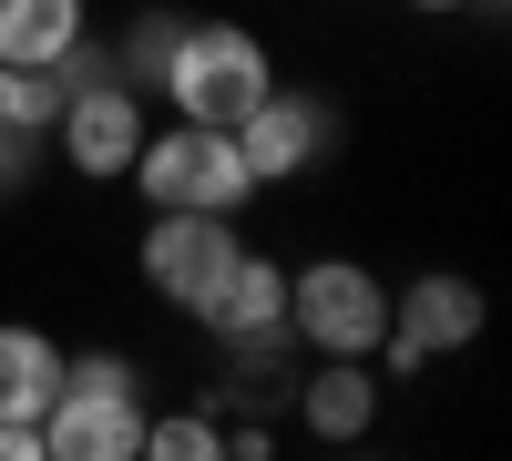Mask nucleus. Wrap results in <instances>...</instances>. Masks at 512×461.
Here are the masks:
<instances>
[{
  "label": "nucleus",
  "mask_w": 512,
  "mask_h": 461,
  "mask_svg": "<svg viewBox=\"0 0 512 461\" xmlns=\"http://www.w3.org/2000/svg\"><path fill=\"white\" fill-rule=\"evenodd\" d=\"M41 461H144V369L123 349L62 359V390L41 410Z\"/></svg>",
  "instance_id": "nucleus-1"
},
{
  "label": "nucleus",
  "mask_w": 512,
  "mask_h": 461,
  "mask_svg": "<svg viewBox=\"0 0 512 461\" xmlns=\"http://www.w3.org/2000/svg\"><path fill=\"white\" fill-rule=\"evenodd\" d=\"M123 185H134L144 205H195V216H246V205H256V175H246L236 134H216V123H175V113L144 123Z\"/></svg>",
  "instance_id": "nucleus-2"
},
{
  "label": "nucleus",
  "mask_w": 512,
  "mask_h": 461,
  "mask_svg": "<svg viewBox=\"0 0 512 461\" xmlns=\"http://www.w3.org/2000/svg\"><path fill=\"white\" fill-rule=\"evenodd\" d=\"M267 82H277V62H267V41H256L246 21H185L175 62H164V82H154V103L175 123H216V134H226Z\"/></svg>",
  "instance_id": "nucleus-3"
},
{
  "label": "nucleus",
  "mask_w": 512,
  "mask_h": 461,
  "mask_svg": "<svg viewBox=\"0 0 512 461\" xmlns=\"http://www.w3.org/2000/svg\"><path fill=\"white\" fill-rule=\"evenodd\" d=\"M287 339L318 359H369L390 339V277L359 257H308L287 277Z\"/></svg>",
  "instance_id": "nucleus-4"
},
{
  "label": "nucleus",
  "mask_w": 512,
  "mask_h": 461,
  "mask_svg": "<svg viewBox=\"0 0 512 461\" xmlns=\"http://www.w3.org/2000/svg\"><path fill=\"white\" fill-rule=\"evenodd\" d=\"M144 93L134 82H113V72H82V82H62V113H52V154L72 164L82 185H123V164H134V144H144Z\"/></svg>",
  "instance_id": "nucleus-5"
},
{
  "label": "nucleus",
  "mask_w": 512,
  "mask_h": 461,
  "mask_svg": "<svg viewBox=\"0 0 512 461\" xmlns=\"http://www.w3.org/2000/svg\"><path fill=\"white\" fill-rule=\"evenodd\" d=\"M482 287L472 277H451V267H431V277H410V287H390V339H379L369 359L390 369V380H410V369H431V359H451V349H472L482 339Z\"/></svg>",
  "instance_id": "nucleus-6"
},
{
  "label": "nucleus",
  "mask_w": 512,
  "mask_h": 461,
  "mask_svg": "<svg viewBox=\"0 0 512 461\" xmlns=\"http://www.w3.org/2000/svg\"><path fill=\"white\" fill-rule=\"evenodd\" d=\"M236 216H195V205H154V226H144V246H134V267H144V287L164 308H205L216 298V277L236 267Z\"/></svg>",
  "instance_id": "nucleus-7"
},
{
  "label": "nucleus",
  "mask_w": 512,
  "mask_h": 461,
  "mask_svg": "<svg viewBox=\"0 0 512 461\" xmlns=\"http://www.w3.org/2000/svg\"><path fill=\"white\" fill-rule=\"evenodd\" d=\"M226 134H236V154H246L256 195H267V185L318 175V154H328V134H338V123H328V103H318V93H287V82H267V93H256V103L226 123Z\"/></svg>",
  "instance_id": "nucleus-8"
},
{
  "label": "nucleus",
  "mask_w": 512,
  "mask_h": 461,
  "mask_svg": "<svg viewBox=\"0 0 512 461\" xmlns=\"http://www.w3.org/2000/svg\"><path fill=\"white\" fill-rule=\"evenodd\" d=\"M195 318H205V339H216V349H236V339H287V267L256 257V246H236V267L216 277V298H205Z\"/></svg>",
  "instance_id": "nucleus-9"
},
{
  "label": "nucleus",
  "mask_w": 512,
  "mask_h": 461,
  "mask_svg": "<svg viewBox=\"0 0 512 461\" xmlns=\"http://www.w3.org/2000/svg\"><path fill=\"white\" fill-rule=\"evenodd\" d=\"M287 390H297V431L308 441H369L379 431V369L369 359H318Z\"/></svg>",
  "instance_id": "nucleus-10"
},
{
  "label": "nucleus",
  "mask_w": 512,
  "mask_h": 461,
  "mask_svg": "<svg viewBox=\"0 0 512 461\" xmlns=\"http://www.w3.org/2000/svg\"><path fill=\"white\" fill-rule=\"evenodd\" d=\"M93 41V0H0V62L52 72Z\"/></svg>",
  "instance_id": "nucleus-11"
},
{
  "label": "nucleus",
  "mask_w": 512,
  "mask_h": 461,
  "mask_svg": "<svg viewBox=\"0 0 512 461\" xmlns=\"http://www.w3.org/2000/svg\"><path fill=\"white\" fill-rule=\"evenodd\" d=\"M62 339H41V328H21V318H0V421H41L52 410V390H62Z\"/></svg>",
  "instance_id": "nucleus-12"
},
{
  "label": "nucleus",
  "mask_w": 512,
  "mask_h": 461,
  "mask_svg": "<svg viewBox=\"0 0 512 461\" xmlns=\"http://www.w3.org/2000/svg\"><path fill=\"white\" fill-rule=\"evenodd\" d=\"M175 31H185V11H134V21H123V41H113V82H134V93L154 103L164 62H175Z\"/></svg>",
  "instance_id": "nucleus-13"
},
{
  "label": "nucleus",
  "mask_w": 512,
  "mask_h": 461,
  "mask_svg": "<svg viewBox=\"0 0 512 461\" xmlns=\"http://www.w3.org/2000/svg\"><path fill=\"white\" fill-rule=\"evenodd\" d=\"M144 461H226V421L216 410H164V421H144Z\"/></svg>",
  "instance_id": "nucleus-14"
},
{
  "label": "nucleus",
  "mask_w": 512,
  "mask_h": 461,
  "mask_svg": "<svg viewBox=\"0 0 512 461\" xmlns=\"http://www.w3.org/2000/svg\"><path fill=\"white\" fill-rule=\"evenodd\" d=\"M52 113H62V82L52 72L0 62V134H41V144H52Z\"/></svg>",
  "instance_id": "nucleus-15"
},
{
  "label": "nucleus",
  "mask_w": 512,
  "mask_h": 461,
  "mask_svg": "<svg viewBox=\"0 0 512 461\" xmlns=\"http://www.w3.org/2000/svg\"><path fill=\"white\" fill-rule=\"evenodd\" d=\"M41 154H52L41 134H0V195H21V185L41 175Z\"/></svg>",
  "instance_id": "nucleus-16"
},
{
  "label": "nucleus",
  "mask_w": 512,
  "mask_h": 461,
  "mask_svg": "<svg viewBox=\"0 0 512 461\" xmlns=\"http://www.w3.org/2000/svg\"><path fill=\"white\" fill-rule=\"evenodd\" d=\"M0 461H41V421H0Z\"/></svg>",
  "instance_id": "nucleus-17"
},
{
  "label": "nucleus",
  "mask_w": 512,
  "mask_h": 461,
  "mask_svg": "<svg viewBox=\"0 0 512 461\" xmlns=\"http://www.w3.org/2000/svg\"><path fill=\"white\" fill-rule=\"evenodd\" d=\"M410 11H431V21H451V11H502V0H410Z\"/></svg>",
  "instance_id": "nucleus-18"
}]
</instances>
